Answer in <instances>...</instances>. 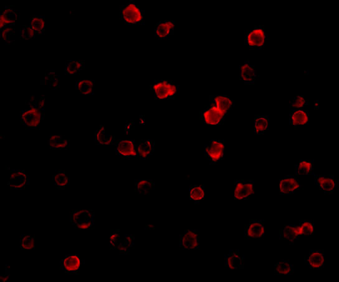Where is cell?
I'll use <instances>...</instances> for the list:
<instances>
[{"mask_svg":"<svg viewBox=\"0 0 339 282\" xmlns=\"http://www.w3.org/2000/svg\"><path fill=\"white\" fill-rule=\"evenodd\" d=\"M121 19L127 25H144V12L134 0H129L120 9Z\"/></svg>","mask_w":339,"mask_h":282,"instance_id":"1","label":"cell"},{"mask_svg":"<svg viewBox=\"0 0 339 282\" xmlns=\"http://www.w3.org/2000/svg\"><path fill=\"white\" fill-rule=\"evenodd\" d=\"M269 40V32L264 26H256L246 33L244 45L252 51H259L265 47L266 42Z\"/></svg>","mask_w":339,"mask_h":282,"instance_id":"2","label":"cell"},{"mask_svg":"<svg viewBox=\"0 0 339 282\" xmlns=\"http://www.w3.org/2000/svg\"><path fill=\"white\" fill-rule=\"evenodd\" d=\"M179 87L171 81L155 80L151 85V89L155 94V100L168 101L174 100L179 94Z\"/></svg>","mask_w":339,"mask_h":282,"instance_id":"3","label":"cell"},{"mask_svg":"<svg viewBox=\"0 0 339 282\" xmlns=\"http://www.w3.org/2000/svg\"><path fill=\"white\" fill-rule=\"evenodd\" d=\"M70 221L79 230H92L95 228L94 212L92 210H76L70 214Z\"/></svg>","mask_w":339,"mask_h":282,"instance_id":"4","label":"cell"},{"mask_svg":"<svg viewBox=\"0 0 339 282\" xmlns=\"http://www.w3.org/2000/svg\"><path fill=\"white\" fill-rule=\"evenodd\" d=\"M45 118V112L39 108L30 106V109L22 110L20 123L26 129H35L40 126L41 121Z\"/></svg>","mask_w":339,"mask_h":282,"instance_id":"5","label":"cell"},{"mask_svg":"<svg viewBox=\"0 0 339 282\" xmlns=\"http://www.w3.org/2000/svg\"><path fill=\"white\" fill-rule=\"evenodd\" d=\"M204 156L210 164L219 163L224 158V141L211 140L204 147Z\"/></svg>","mask_w":339,"mask_h":282,"instance_id":"6","label":"cell"},{"mask_svg":"<svg viewBox=\"0 0 339 282\" xmlns=\"http://www.w3.org/2000/svg\"><path fill=\"white\" fill-rule=\"evenodd\" d=\"M200 117L206 125H223L225 119V116L210 103L200 111Z\"/></svg>","mask_w":339,"mask_h":282,"instance_id":"7","label":"cell"},{"mask_svg":"<svg viewBox=\"0 0 339 282\" xmlns=\"http://www.w3.org/2000/svg\"><path fill=\"white\" fill-rule=\"evenodd\" d=\"M254 181L253 180H237L235 183V199H250L254 193Z\"/></svg>","mask_w":339,"mask_h":282,"instance_id":"8","label":"cell"},{"mask_svg":"<svg viewBox=\"0 0 339 282\" xmlns=\"http://www.w3.org/2000/svg\"><path fill=\"white\" fill-rule=\"evenodd\" d=\"M265 238V224L263 220H251L246 225L244 239L263 240Z\"/></svg>","mask_w":339,"mask_h":282,"instance_id":"9","label":"cell"},{"mask_svg":"<svg viewBox=\"0 0 339 282\" xmlns=\"http://www.w3.org/2000/svg\"><path fill=\"white\" fill-rule=\"evenodd\" d=\"M116 153L124 159H134L138 158L137 149L135 141L122 140L116 143Z\"/></svg>","mask_w":339,"mask_h":282,"instance_id":"10","label":"cell"},{"mask_svg":"<svg viewBox=\"0 0 339 282\" xmlns=\"http://www.w3.org/2000/svg\"><path fill=\"white\" fill-rule=\"evenodd\" d=\"M180 247L183 250H196L200 247L199 230H186L180 235Z\"/></svg>","mask_w":339,"mask_h":282,"instance_id":"11","label":"cell"},{"mask_svg":"<svg viewBox=\"0 0 339 282\" xmlns=\"http://www.w3.org/2000/svg\"><path fill=\"white\" fill-rule=\"evenodd\" d=\"M19 17V10L14 6H6L0 12V30L7 26L16 25Z\"/></svg>","mask_w":339,"mask_h":282,"instance_id":"12","label":"cell"},{"mask_svg":"<svg viewBox=\"0 0 339 282\" xmlns=\"http://www.w3.org/2000/svg\"><path fill=\"white\" fill-rule=\"evenodd\" d=\"M315 181L324 194H332L338 188V180L333 175L316 176Z\"/></svg>","mask_w":339,"mask_h":282,"instance_id":"13","label":"cell"},{"mask_svg":"<svg viewBox=\"0 0 339 282\" xmlns=\"http://www.w3.org/2000/svg\"><path fill=\"white\" fill-rule=\"evenodd\" d=\"M209 103L214 106L225 116L228 115L235 106L234 101L226 95H210Z\"/></svg>","mask_w":339,"mask_h":282,"instance_id":"14","label":"cell"},{"mask_svg":"<svg viewBox=\"0 0 339 282\" xmlns=\"http://www.w3.org/2000/svg\"><path fill=\"white\" fill-rule=\"evenodd\" d=\"M83 260L79 255H67L61 261L60 266L66 274H76L79 272Z\"/></svg>","mask_w":339,"mask_h":282,"instance_id":"15","label":"cell"},{"mask_svg":"<svg viewBox=\"0 0 339 282\" xmlns=\"http://www.w3.org/2000/svg\"><path fill=\"white\" fill-rule=\"evenodd\" d=\"M10 181L8 185L10 189L14 190H23L26 186L30 184L29 176L26 175L25 171H11Z\"/></svg>","mask_w":339,"mask_h":282,"instance_id":"16","label":"cell"},{"mask_svg":"<svg viewBox=\"0 0 339 282\" xmlns=\"http://www.w3.org/2000/svg\"><path fill=\"white\" fill-rule=\"evenodd\" d=\"M175 35V22L173 20H162L158 22L155 27V37L158 40L169 39Z\"/></svg>","mask_w":339,"mask_h":282,"instance_id":"17","label":"cell"},{"mask_svg":"<svg viewBox=\"0 0 339 282\" xmlns=\"http://www.w3.org/2000/svg\"><path fill=\"white\" fill-rule=\"evenodd\" d=\"M299 178L294 176H286L279 184V193L281 195H291L301 189Z\"/></svg>","mask_w":339,"mask_h":282,"instance_id":"18","label":"cell"},{"mask_svg":"<svg viewBox=\"0 0 339 282\" xmlns=\"http://www.w3.org/2000/svg\"><path fill=\"white\" fill-rule=\"evenodd\" d=\"M305 263L310 269H322L324 267V252L320 250H310L305 255Z\"/></svg>","mask_w":339,"mask_h":282,"instance_id":"19","label":"cell"},{"mask_svg":"<svg viewBox=\"0 0 339 282\" xmlns=\"http://www.w3.org/2000/svg\"><path fill=\"white\" fill-rule=\"evenodd\" d=\"M239 80L243 81L244 84L248 85H254L257 79V74L254 66L250 63V61H245L243 65L239 67Z\"/></svg>","mask_w":339,"mask_h":282,"instance_id":"20","label":"cell"},{"mask_svg":"<svg viewBox=\"0 0 339 282\" xmlns=\"http://www.w3.org/2000/svg\"><path fill=\"white\" fill-rule=\"evenodd\" d=\"M225 267L228 270L244 269V256L237 250H231L225 255Z\"/></svg>","mask_w":339,"mask_h":282,"instance_id":"21","label":"cell"},{"mask_svg":"<svg viewBox=\"0 0 339 282\" xmlns=\"http://www.w3.org/2000/svg\"><path fill=\"white\" fill-rule=\"evenodd\" d=\"M301 237L298 224L287 225L279 230V239L281 241L289 242L290 244H294Z\"/></svg>","mask_w":339,"mask_h":282,"instance_id":"22","label":"cell"},{"mask_svg":"<svg viewBox=\"0 0 339 282\" xmlns=\"http://www.w3.org/2000/svg\"><path fill=\"white\" fill-rule=\"evenodd\" d=\"M289 123L295 127L309 123V112L307 109H299L289 111Z\"/></svg>","mask_w":339,"mask_h":282,"instance_id":"23","label":"cell"},{"mask_svg":"<svg viewBox=\"0 0 339 282\" xmlns=\"http://www.w3.org/2000/svg\"><path fill=\"white\" fill-rule=\"evenodd\" d=\"M155 142L153 140H144L140 141L139 144L136 145L138 153V160H147L153 156L154 153Z\"/></svg>","mask_w":339,"mask_h":282,"instance_id":"24","label":"cell"},{"mask_svg":"<svg viewBox=\"0 0 339 282\" xmlns=\"http://www.w3.org/2000/svg\"><path fill=\"white\" fill-rule=\"evenodd\" d=\"M270 129L269 115L254 116V131L257 135L264 134Z\"/></svg>","mask_w":339,"mask_h":282,"instance_id":"25","label":"cell"},{"mask_svg":"<svg viewBox=\"0 0 339 282\" xmlns=\"http://www.w3.org/2000/svg\"><path fill=\"white\" fill-rule=\"evenodd\" d=\"M76 89L85 96L93 95L95 91L94 80H79L76 83Z\"/></svg>","mask_w":339,"mask_h":282,"instance_id":"26","label":"cell"},{"mask_svg":"<svg viewBox=\"0 0 339 282\" xmlns=\"http://www.w3.org/2000/svg\"><path fill=\"white\" fill-rule=\"evenodd\" d=\"M95 141L99 145H112L115 141V137L105 133L104 125H102L100 129L96 131Z\"/></svg>","mask_w":339,"mask_h":282,"instance_id":"27","label":"cell"},{"mask_svg":"<svg viewBox=\"0 0 339 282\" xmlns=\"http://www.w3.org/2000/svg\"><path fill=\"white\" fill-rule=\"evenodd\" d=\"M0 37L5 45H13L16 41V28L15 26H7L0 30Z\"/></svg>","mask_w":339,"mask_h":282,"instance_id":"28","label":"cell"},{"mask_svg":"<svg viewBox=\"0 0 339 282\" xmlns=\"http://www.w3.org/2000/svg\"><path fill=\"white\" fill-rule=\"evenodd\" d=\"M50 148L54 150L68 149L69 141L60 135H51L48 141Z\"/></svg>","mask_w":339,"mask_h":282,"instance_id":"29","label":"cell"},{"mask_svg":"<svg viewBox=\"0 0 339 282\" xmlns=\"http://www.w3.org/2000/svg\"><path fill=\"white\" fill-rule=\"evenodd\" d=\"M30 26L37 36L45 35V18L40 15H34L31 18Z\"/></svg>","mask_w":339,"mask_h":282,"instance_id":"30","label":"cell"},{"mask_svg":"<svg viewBox=\"0 0 339 282\" xmlns=\"http://www.w3.org/2000/svg\"><path fill=\"white\" fill-rule=\"evenodd\" d=\"M294 272V266L289 261L282 260L274 265L275 275H291Z\"/></svg>","mask_w":339,"mask_h":282,"instance_id":"31","label":"cell"},{"mask_svg":"<svg viewBox=\"0 0 339 282\" xmlns=\"http://www.w3.org/2000/svg\"><path fill=\"white\" fill-rule=\"evenodd\" d=\"M296 176H307L312 175L314 172V162L312 160H301L296 165Z\"/></svg>","mask_w":339,"mask_h":282,"instance_id":"32","label":"cell"},{"mask_svg":"<svg viewBox=\"0 0 339 282\" xmlns=\"http://www.w3.org/2000/svg\"><path fill=\"white\" fill-rule=\"evenodd\" d=\"M155 189V182L153 180H138L136 183V191L138 194H149Z\"/></svg>","mask_w":339,"mask_h":282,"instance_id":"33","label":"cell"},{"mask_svg":"<svg viewBox=\"0 0 339 282\" xmlns=\"http://www.w3.org/2000/svg\"><path fill=\"white\" fill-rule=\"evenodd\" d=\"M85 68V63L81 61L67 60L65 62L66 74L70 76L79 74Z\"/></svg>","mask_w":339,"mask_h":282,"instance_id":"34","label":"cell"},{"mask_svg":"<svg viewBox=\"0 0 339 282\" xmlns=\"http://www.w3.org/2000/svg\"><path fill=\"white\" fill-rule=\"evenodd\" d=\"M43 81H45L44 85H49L52 89L57 90L60 87V76L54 70H46L45 80Z\"/></svg>","mask_w":339,"mask_h":282,"instance_id":"35","label":"cell"},{"mask_svg":"<svg viewBox=\"0 0 339 282\" xmlns=\"http://www.w3.org/2000/svg\"><path fill=\"white\" fill-rule=\"evenodd\" d=\"M52 178L55 182V186L58 189H65L66 186L70 184L69 176L67 175L65 171H56L52 176Z\"/></svg>","mask_w":339,"mask_h":282,"instance_id":"36","label":"cell"},{"mask_svg":"<svg viewBox=\"0 0 339 282\" xmlns=\"http://www.w3.org/2000/svg\"><path fill=\"white\" fill-rule=\"evenodd\" d=\"M204 197V186L203 185L191 186L190 188V200L199 204Z\"/></svg>","mask_w":339,"mask_h":282,"instance_id":"37","label":"cell"},{"mask_svg":"<svg viewBox=\"0 0 339 282\" xmlns=\"http://www.w3.org/2000/svg\"><path fill=\"white\" fill-rule=\"evenodd\" d=\"M301 236H309L314 233V223L312 220H299L298 224Z\"/></svg>","mask_w":339,"mask_h":282,"instance_id":"38","label":"cell"},{"mask_svg":"<svg viewBox=\"0 0 339 282\" xmlns=\"http://www.w3.org/2000/svg\"><path fill=\"white\" fill-rule=\"evenodd\" d=\"M35 238L30 235H22L20 239V248L23 250H32L35 249Z\"/></svg>","mask_w":339,"mask_h":282,"instance_id":"39","label":"cell"},{"mask_svg":"<svg viewBox=\"0 0 339 282\" xmlns=\"http://www.w3.org/2000/svg\"><path fill=\"white\" fill-rule=\"evenodd\" d=\"M309 105L307 100L302 95H296L294 96L293 100L290 102L289 111L299 109H304L306 106Z\"/></svg>","mask_w":339,"mask_h":282,"instance_id":"40","label":"cell"},{"mask_svg":"<svg viewBox=\"0 0 339 282\" xmlns=\"http://www.w3.org/2000/svg\"><path fill=\"white\" fill-rule=\"evenodd\" d=\"M34 31L30 25H23L20 28V38L22 40H33L35 39Z\"/></svg>","mask_w":339,"mask_h":282,"instance_id":"41","label":"cell"},{"mask_svg":"<svg viewBox=\"0 0 339 282\" xmlns=\"http://www.w3.org/2000/svg\"><path fill=\"white\" fill-rule=\"evenodd\" d=\"M122 241V239H120V233L118 232H114L111 233L110 235V246H111V249H114L116 250L117 247L119 245V244Z\"/></svg>","mask_w":339,"mask_h":282,"instance_id":"42","label":"cell"},{"mask_svg":"<svg viewBox=\"0 0 339 282\" xmlns=\"http://www.w3.org/2000/svg\"><path fill=\"white\" fill-rule=\"evenodd\" d=\"M131 247H129L126 244H125L124 240H122V241L120 242L119 244V245L118 247H117V248L116 250L119 251L120 253H124V254H127V253H128L130 251V249H131Z\"/></svg>","mask_w":339,"mask_h":282,"instance_id":"43","label":"cell"},{"mask_svg":"<svg viewBox=\"0 0 339 282\" xmlns=\"http://www.w3.org/2000/svg\"><path fill=\"white\" fill-rule=\"evenodd\" d=\"M124 242L129 247H133L134 245V237L131 235H125Z\"/></svg>","mask_w":339,"mask_h":282,"instance_id":"44","label":"cell"},{"mask_svg":"<svg viewBox=\"0 0 339 282\" xmlns=\"http://www.w3.org/2000/svg\"><path fill=\"white\" fill-rule=\"evenodd\" d=\"M9 280H10V274H7V273L5 272L3 274H1L0 275V281L1 282H9Z\"/></svg>","mask_w":339,"mask_h":282,"instance_id":"45","label":"cell"},{"mask_svg":"<svg viewBox=\"0 0 339 282\" xmlns=\"http://www.w3.org/2000/svg\"><path fill=\"white\" fill-rule=\"evenodd\" d=\"M154 225H148V226H146V227H148L149 229H153L154 228Z\"/></svg>","mask_w":339,"mask_h":282,"instance_id":"46","label":"cell"},{"mask_svg":"<svg viewBox=\"0 0 339 282\" xmlns=\"http://www.w3.org/2000/svg\"><path fill=\"white\" fill-rule=\"evenodd\" d=\"M315 105H316V107H319V103H318V101H317V102L316 103V104H315Z\"/></svg>","mask_w":339,"mask_h":282,"instance_id":"47","label":"cell"}]
</instances>
